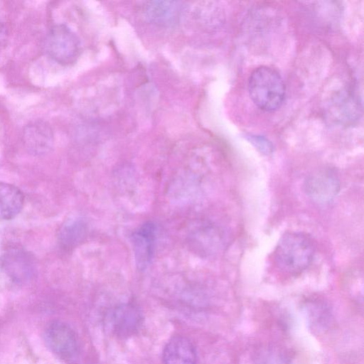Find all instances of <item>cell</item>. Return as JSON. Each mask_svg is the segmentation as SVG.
I'll return each instance as SVG.
<instances>
[{
  "mask_svg": "<svg viewBox=\"0 0 364 364\" xmlns=\"http://www.w3.org/2000/svg\"><path fill=\"white\" fill-rule=\"evenodd\" d=\"M247 86L252 101L263 111L277 110L284 100V80L272 68L262 65L255 68L249 77Z\"/></svg>",
  "mask_w": 364,
  "mask_h": 364,
  "instance_id": "7a4b0ae2",
  "label": "cell"
},
{
  "mask_svg": "<svg viewBox=\"0 0 364 364\" xmlns=\"http://www.w3.org/2000/svg\"><path fill=\"white\" fill-rule=\"evenodd\" d=\"M24 196L14 185L0 183V219L11 220L22 210Z\"/></svg>",
  "mask_w": 364,
  "mask_h": 364,
  "instance_id": "4fadbf2b",
  "label": "cell"
},
{
  "mask_svg": "<svg viewBox=\"0 0 364 364\" xmlns=\"http://www.w3.org/2000/svg\"><path fill=\"white\" fill-rule=\"evenodd\" d=\"M87 230V224L83 220L80 218L69 220L58 231V242L63 248H73L81 242L86 235Z\"/></svg>",
  "mask_w": 364,
  "mask_h": 364,
  "instance_id": "5bb4252c",
  "label": "cell"
},
{
  "mask_svg": "<svg viewBox=\"0 0 364 364\" xmlns=\"http://www.w3.org/2000/svg\"><path fill=\"white\" fill-rule=\"evenodd\" d=\"M333 97L328 107V114L332 121L348 125L359 119L361 105L358 97L350 90H341Z\"/></svg>",
  "mask_w": 364,
  "mask_h": 364,
  "instance_id": "ba28073f",
  "label": "cell"
},
{
  "mask_svg": "<svg viewBox=\"0 0 364 364\" xmlns=\"http://www.w3.org/2000/svg\"><path fill=\"white\" fill-rule=\"evenodd\" d=\"M182 5L173 1H151L144 4L142 13L144 18L157 26H171L179 21Z\"/></svg>",
  "mask_w": 364,
  "mask_h": 364,
  "instance_id": "8fae6325",
  "label": "cell"
},
{
  "mask_svg": "<svg viewBox=\"0 0 364 364\" xmlns=\"http://www.w3.org/2000/svg\"><path fill=\"white\" fill-rule=\"evenodd\" d=\"M156 228L151 222L139 227L132 235V243L136 265L144 270L150 264L155 250Z\"/></svg>",
  "mask_w": 364,
  "mask_h": 364,
  "instance_id": "9c48e42d",
  "label": "cell"
},
{
  "mask_svg": "<svg viewBox=\"0 0 364 364\" xmlns=\"http://www.w3.org/2000/svg\"><path fill=\"white\" fill-rule=\"evenodd\" d=\"M315 250L314 242L309 236L288 232L282 236L273 252V262L281 273L296 275L310 265Z\"/></svg>",
  "mask_w": 364,
  "mask_h": 364,
  "instance_id": "6da1fadb",
  "label": "cell"
},
{
  "mask_svg": "<svg viewBox=\"0 0 364 364\" xmlns=\"http://www.w3.org/2000/svg\"><path fill=\"white\" fill-rule=\"evenodd\" d=\"M0 268L16 284L31 281L37 273V263L34 256L19 246L5 249L0 257Z\"/></svg>",
  "mask_w": 364,
  "mask_h": 364,
  "instance_id": "5b68a950",
  "label": "cell"
},
{
  "mask_svg": "<svg viewBox=\"0 0 364 364\" xmlns=\"http://www.w3.org/2000/svg\"><path fill=\"white\" fill-rule=\"evenodd\" d=\"M8 30L6 26L0 22V50H1L6 44L8 41Z\"/></svg>",
  "mask_w": 364,
  "mask_h": 364,
  "instance_id": "e0dca14e",
  "label": "cell"
},
{
  "mask_svg": "<svg viewBox=\"0 0 364 364\" xmlns=\"http://www.w3.org/2000/svg\"><path fill=\"white\" fill-rule=\"evenodd\" d=\"M340 190L338 176L331 169H320L309 174L304 182L306 196L314 202L326 204L331 202Z\"/></svg>",
  "mask_w": 364,
  "mask_h": 364,
  "instance_id": "52a82bcc",
  "label": "cell"
},
{
  "mask_svg": "<svg viewBox=\"0 0 364 364\" xmlns=\"http://www.w3.org/2000/svg\"><path fill=\"white\" fill-rule=\"evenodd\" d=\"M255 364H291L280 350L267 348L260 350L256 355Z\"/></svg>",
  "mask_w": 364,
  "mask_h": 364,
  "instance_id": "9a60e30c",
  "label": "cell"
},
{
  "mask_svg": "<svg viewBox=\"0 0 364 364\" xmlns=\"http://www.w3.org/2000/svg\"><path fill=\"white\" fill-rule=\"evenodd\" d=\"M246 138L262 154H269L273 151L272 144L264 136L249 134Z\"/></svg>",
  "mask_w": 364,
  "mask_h": 364,
  "instance_id": "2e32d148",
  "label": "cell"
},
{
  "mask_svg": "<svg viewBox=\"0 0 364 364\" xmlns=\"http://www.w3.org/2000/svg\"><path fill=\"white\" fill-rule=\"evenodd\" d=\"M143 321L141 311L132 303L115 306L105 316V325L108 330L122 338L135 335L141 328Z\"/></svg>",
  "mask_w": 364,
  "mask_h": 364,
  "instance_id": "8992f818",
  "label": "cell"
},
{
  "mask_svg": "<svg viewBox=\"0 0 364 364\" xmlns=\"http://www.w3.org/2000/svg\"><path fill=\"white\" fill-rule=\"evenodd\" d=\"M46 344L50 351L64 362L75 363L80 355V346L73 329L62 321H53L44 332Z\"/></svg>",
  "mask_w": 364,
  "mask_h": 364,
  "instance_id": "277c9868",
  "label": "cell"
},
{
  "mask_svg": "<svg viewBox=\"0 0 364 364\" xmlns=\"http://www.w3.org/2000/svg\"><path fill=\"white\" fill-rule=\"evenodd\" d=\"M44 47L51 59L63 65L74 63L80 53L79 38L64 24L55 25L49 30L45 38Z\"/></svg>",
  "mask_w": 364,
  "mask_h": 364,
  "instance_id": "3957f363",
  "label": "cell"
},
{
  "mask_svg": "<svg viewBox=\"0 0 364 364\" xmlns=\"http://www.w3.org/2000/svg\"><path fill=\"white\" fill-rule=\"evenodd\" d=\"M197 351L192 341L183 336H175L164 348V364H196Z\"/></svg>",
  "mask_w": 364,
  "mask_h": 364,
  "instance_id": "7c38bea8",
  "label": "cell"
},
{
  "mask_svg": "<svg viewBox=\"0 0 364 364\" xmlns=\"http://www.w3.org/2000/svg\"><path fill=\"white\" fill-rule=\"evenodd\" d=\"M23 141L29 153L37 156L46 154L53 146V131L43 120L31 122L23 129Z\"/></svg>",
  "mask_w": 364,
  "mask_h": 364,
  "instance_id": "30bf717a",
  "label": "cell"
}]
</instances>
